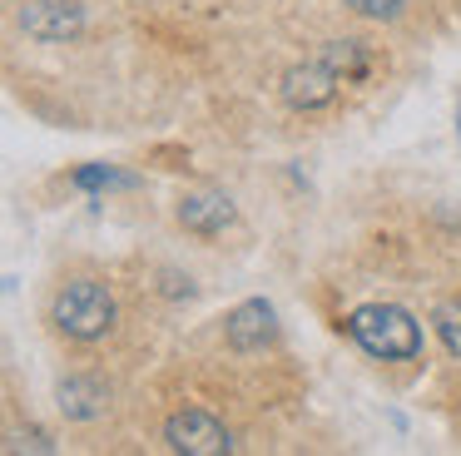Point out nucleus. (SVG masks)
I'll use <instances>...</instances> for the list:
<instances>
[{
	"label": "nucleus",
	"mask_w": 461,
	"mask_h": 456,
	"mask_svg": "<svg viewBox=\"0 0 461 456\" xmlns=\"http://www.w3.org/2000/svg\"><path fill=\"white\" fill-rule=\"evenodd\" d=\"M179 223L199 238H219L233 223V204L223 194H189L179 204Z\"/></svg>",
	"instance_id": "nucleus-7"
},
{
	"label": "nucleus",
	"mask_w": 461,
	"mask_h": 456,
	"mask_svg": "<svg viewBox=\"0 0 461 456\" xmlns=\"http://www.w3.org/2000/svg\"><path fill=\"white\" fill-rule=\"evenodd\" d=\"M431 327H437V337L447 342V352L461 357V297H447V303L431 313Z\"/></svg>",
	"instance_id": "nucleus-10"
},
{
	"label": "nucleus",
	"mask_w": 461,
	"mask_h": 456,
	"mask_svg": "<svg viewBox=\"0 0 461 456\" xmlns=\"http://www.w3.org/2000/svg\"><path fill=\"white\" fill-rule=\"evenodd\" d=\"M352 342L367 357H382V362H411L421 357V323L397 303H367L348 317Z\"/></svg>",
	"instance_id": "nucleus-1"
},
{
	"label": "nucleus",
	"mask_w": 461,
	"mask_h": 456,
	"mask_svg": "<svg viewBox=\"0 0 461 456\" xmlns=\"http://www.w3.org/2000/svg\"><path fill=\"white\" fill-rule=\"evenodd\" d=\"M322 59L342 75V85H357V79L372 75V55H367L362 40H332V45L322 50Z\"/></svg>",
	"instance_id": "nucleus-9"
},
{
	"label": "nucleus",
	"mask_w": 461,
	"mask_h": 456,
	"mask_svg": "<svg viewBox=\"0 0 461 456\" xmlns=\"http://www.w3.org/2000/svg\"><path fill=\"white\" fill-rule=\"evenodd\" d=\"M338 85H342V75L318 55L312 65H298V69L283 75V99H288L293 109H322V105L338 99Z\"/></svg>",
	"instance_id": "nucleus-5"
},
{
	"label": "nucleus",
	"mask_w": 461,
	"mask_h": 456,
	"mask_svg": "<svg viewBox=\"0 0 461 456\" xmlns=\"http://www.w3.org/2000/svg\"><path fill=\"white\" fill-rule=\"evenodd\" d=\"M50 317L65 337L95 342V337H104L114 327V297L100 278H70V283H60V293H55Z\"/></svg>",
	"instance_id": "nucleus-2"
},
{
	"label": "nucleus",
	"mask_w": 461,
	"mask_h": 456,
	"mask_svg": "<svg viewBox=\"0 0 461 456\" xmlns=\"http://www.w3.org/2000/svg\"><path fill=\"white\" fill-rule=\"evenodd\" d=\"M60 406H65V416H75V422H90V416H100L104 406H110V387H104L100 377H65L60 382Z\"/></svg>",
	"instance_id": "nucleus-8"
},
{
	"label": "nucleus",
	"mask_w": 461,
	"mask_h": 456,
	"mask_svg": "<svg viewBox=\"0 0 461 456\" xmlns=\"http://www.w3.org/2000/svg\"><path fill=\"white\" fill-rule=\"evenodd\" d=\"M75 184H80V188H110V184H130V178L110 174V169H80V174H75Z\"/></svg>",
	"instance_id": "nucleus-12"
},
{
	"label": "nucleus",
	"mask_w": 461,
	"mask_h": 456,
	"mask_svg": "<svg viewBox=\"0 0 461 456\" xmlns=\"http://www.w3.org/2000/svg\"><path fill=\"white\" fill-rule=\"evenodd\" d=\"M21 30L31 40H45V45H65L85 30V5L80 0H25L21 5Z\"/></svg>",
	"instance_id": "nucleus-3"
},
{
	"label": "nucleus",
	"mask_w": 461,
	"mask_h": 456,
	"mask_svg": "<svg viewBox=\"0 0 461 456\" xmlns=\"http://www.w3.org/2000/svg\"><path fill=\"white\" fill-rule=\"evenodd\" d=\"M223 333H229V347H239V352H258L263 342L278 337V313H273V303H263V297H249V303H239L229 313Z\"/></svg>",
	"instance_id": "nucleus-6"
},
{
	"label": "nucleus",
	"mask_w": 461,
	"mask_h": 456,
	"mask_svg": "<svg viewBox=\"0 0 461 456\" xmlns=\"http://www.w3.org/2000/svg\"><path fill=\"white\" fill-rule=\"evenodd\" d=\"M164 442H169L174 451H184V456H223V451H233L223 422H213L209 412H194V406H189V412H174L169 416Z\"/></svg>",
	"instance_id": "nucleus-4"
},
{
	"label": "nucleus",
	"mask_w": 461,
	"mask_h": 456,
	"mask_svg": "<svg viewBox=\"0 0 461 456\" xmlns=\"http://www.w3.org/2000/svg\"><path fill=\"white\" fill-rule=\"evenodd\" d=\"M342 5H352L367 20H397L402 10H407V0H342Z\"/></svg>",
	"instance_id": "nucleus-11"
}]
</instances>
